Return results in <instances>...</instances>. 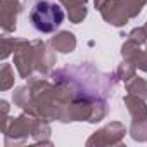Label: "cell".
Listing matches in <instances>:
<instances>
[{"label": "cell", "instance_id": "obj_24", "mask_svg": "<svg viewBox=\"0 0 147 147\" xmlns=\"http://www.w3.org/2000/svg\"><path fill=\"white\" fill-rule=\"evenodd\" d=\"M145 54H147V45H145Z\"/></svg>", "mask_w": 147, "mask_h": 147}, {"label": "cell", "instance_id": "obj_1", "mask_svg": "<svg viewBox=\"0 0 147 147\" xmlns=\"http://www.w3.org/2000/svg\"><path fill=\"white\" fill-rule=\"evenodd\" d=\"M64 9L54 0H38L30 11L31 26L38 33H54L64 21Z\"/></svg>", "mask_w": 147, "mask_h": 147}, {"label": "cell", "instance_id": "obj_10", "mask_svg": "<svg viewBox=\"0 0 147 147\" xmlns=\"http://www.w3.org/2000/svg\"><path fill=\"white\" fill-rule=\"evenodd\" d=\"M130 116H131V121H138V119H147V106H145V100L137 97V95H131V94H126L125 99H123Z\"/></svg>", "mask_w": 147, "mask_h": 147}, {"label": "cell", "instance_id": "obj_6", "mask_svg": "<svg viewBox=\"0 0 147 147\" xmlns=\"http://www.w3.org/2000/svg\"><path fill=\"white\" fill-rule=\"evenodd\" d=\"M99 12H100L102 19L107 24L116 26V28H121V26H125L130 21V16L126 14V11L121 5L119 0H107V2L104 4V7Z\"/></svg>", "mask_w": 147, "mask_h": 147}, {"label": "cell", "instance_id": "obj_17", "mask_svg": "<svg viewBox=\"0 0 147 147\" xmlns=\"http://www.w3.org/2000/svg\"><path fill=\"white\" fill-rule=\"evenodd\" d=\"M135 66H131L128 61H123L119 66H118V69H116V76H118V80H121V82H128L130 78H133L135 76Z\"/></svg>", "mask_w": 147, "mask_h": 147}, {"label": "cell", "instance_id": "obj_13", "mask_svg": "<svg viewBox=\"0 0 147 147\" xmlns=\"http://www.w3.org/2000/svg\"><path fill=\"white\" fill-rule=\"evenodd\" d=\"M130 137H131L135 142H147V119L131 121Z\"/></svg>", "mask_w": 147, "mask_h": 147}, {"label": "cell", "instance_id": "obj_19", "mask_svg": "<svg viewBox=\"0 0 147 147\" xmlns=\"http://www.w3.org/2000/svg\"><path fill=\"white\" fill-rule=\"evenodd\" d=\"M128 40H131V42H135V43H138V45L147 43V30H145L144 26L131 30V31L128 33Z\"/></svg>", "mask_w": 147, "mask_h": 147}, {"label": "cell", "instance_id": "obj_14", "mask_svg": "<svg viewBox=\"0 0 147 147\" xmlns=\"http://www.w3.org/2000/svg\"><path fill=\"white\" fill-rule=\"evenodd\" d=\"M119 2L125 7V11L130 16V19H133V18H137L142 12L144 5L147 4V0H119Z\"/></svg>", "mask_w": 147, "mask_h": 147}, {"label": "cell", "instance_id": "obj_20", "mask_svg": "<svg viewBox=\"0 0 147 147\" xmlns=\"http://www.w3.org/2000/svg\"><path fill=\"white\" fill-rule=\"evenodd\" d=\"M59 2L67 9V7H71V5H80V4H87L88 0H59Z\"/></svg>", "mask_w": 147, "mask_h": 147}, {"label": "cell", "instance_id": "obj_16", "mask_svg": "<svg viewBox=\"0 0 147 147\" xmlns=\"http://www.w3.org/2000/svg\"><path fill=\"white\" fill-rule=\"evenodd\" d=\"M66 11H67V18H69V21H71V23H75V24H80V23L87 18V14H88L85 4L71 5V7H67Z\"/></svg>", "mask_w": 147, "mask_h": 147}, {"label": "cell", "instance_id": "obj_8", "mask_svg": "<svg viewBox=\"0 0 147 147\" xmlns=\"http://www.w3.org/2000/svg\"><path fill=\"white\" fill-rule=\"evenodd\" d=\"M121 55H123V61H128L131 66L142 71H147V54H145V49L142 50V45L131 40H126L121 47Z\"/></svg>", "mask_w": 147, "mask_h": 147}, {"label": "cell", "instance_id": "obj_3", "mask_svg": "<svg viewBox=\"0 0 147 147\" xmlns=\"http://www.w3.org/2000/svg\"><path fill=\"white\" fill-rule=\"evenodd\" d=\"M14 66L21 78H31L35 75V52H33V42L18 40L16 50H14Z\"/></svg>", "mask_w": 147, "mask_h": 147}, {"label": "cell", "instance_id": "obj_15", "mask_svg": "<svg viewBox=\"0 0 147 147\" xmlns=\"http://www.w3.org/2000/svg\"><path fill=\"white\" fill-rule=\"evenodd\" d=\"M14 85V67L11 64H4L0 69V88L9 90Z\"/></svg>", "mask_w": 147, "mask_h": 147}, {"label": "cell", "instance_id": "obj_11", "mask_svg": "<svg viewBox=\"0 0 147 147\" xmlns=\"http://www.w3.org/2000/svg\"><path fill=\"white\" fill-rule=\"evenodd\" d=\"M31 137H33V140H35L36 144H52L49 121H47V119H42V118H36Z\"/></svg>", "mask_w": 147, "mask_h": 147}, {"label": "cell", "instance_id": "obj_22", "mask_svg": "<svg viewBox=\"0 0 147 147\" xmlns=\"http://www.w3.org/2000/svg\"><path fill=\"white\" fill-rule=\"evenodd\" d=\"M107 2V0H94V5H95V9L97 11H100L102 7H104V4Z\"/></svg>", "mask_w": 147, "mask_h": 147}, {"label": "cell", "instance_id": "obj_5", "mask_svg": "<svg viewBox=\"0 0 147 147\" xmlns=\"http://www.w3.org/2000/svg\"><path fill=\"white\" fill-rule=\"evenodd\" d=\"M33 52H35V75L47 76L57 61L55 50L49 49V45L42 40H33Z\"/></svg>", "mask_w": 147, "mask_h": 147}, {"label": "cell", "instance_id": "obj_18", "mask_svg": "<svg viewBox=\"0 0 147 147\" xmlns=\"http://www.w3.org/2000/svg\"><path fill=\"white\" fill-rule=\"evenodd\" d=\"M19 38H9V36H2V59H7L11 54H14L16 45H18Z\"/></svg>", "mask_w": 147, "mask_h": 147}, {"label": "cell", "instance_id": "obj_21", "mask_svg": "<svg viewBox=\"0 0 147 147\" xmlns=\"http://www.w3.org/2000/svg\"><path fill=\"white\" fill-rule=\"evenodd\" d=\"M0 106H2V119H5L7 118V113H9V104H7V100H2V102H0Z\"/></svg>", "mask_w": 147, "mask_h": 147}, {"label": "cell", "instance_id": "obj_23", "mask_svg": "<svg viewBox=\"0 0 147 147\" xmlns=\"http://www.w3.org/2000/svg\"><path fill=\"white\" fill-rule=\"evenodd\" d=\"M144 28H145V30H147V23H145V24H144Z\"/></svg>", "mask_w": 147, "mask_h": 147}, {"label": "cell", "instance_id": "obj_12", "mask_svg": "<svg viewBox=\"0 0 147 147\" xmlns=\"http://www.w3.org/2000/svg\"><path fill=\"white\" fill-rule=\"evenodd\" d=\"M126 92L147 100V80L140 76H133L126 82Z\"/></svg>", "mask_w": 147, "mask_h": 147}, {"label": "cell", "instance_id": "obj_4", "mask_svg": "<svg viewBox=\"0 0 147 147\" xmlns=\"http://www.w3.org/2000/svg\"><path fill=\"white\" fill-rule=\"evenodd\" d=\"M125 133H126V128L123 123L111 121L104 128L92 133V137L87 140V145L88 147H92V145H119L121 140L125 138Z\"/></svg>", "mask_w": 147, "mask_h": 147}, {"label": "cell", "instance_id": "obj_7", "mask_svg": "<svg viewBox=\"0 0 147 147\" xmlns=\"http://www.w3.org/2000/svg\"><path fill=\"white\" fill-rule=\"evenodd\" d=\"M21 9L23 5L19 0H2V5H0V24H2L4 33L16 31V23H18V16Z\"/></svg>", "mask_w": 147, "mask_h": 147}, {"label": "cell", "instance_id": "obj_9", "mask_svg": "<svg viewBox=\"0 0 147 147\" xmlns=\"http://www.w3.org/2000/svg\"><path fill=\"white\" fill-rule=\"evenodd\" d=\"M50 47L61 54H71L76 49V36L71 31H59L50 38Z\"/></svg>", "mask_w": 147, "mask_h": 147}, {"label": "cell", "instance_id": "obj_2", "mask_svg": "<svg viewBox=\"0 0 147 147\" xmlns=\"http://www.w3.org/2000/svg\"><path fill=\"white\" fill-rule=\"evenodd\" d=\"M36 116L24 113L18 118H5L4 119V142L5 145L12 144H24L28 137L33 133Z\"/></svg>", "mask_w": 147, "mask_h": 147}]
</instances>
